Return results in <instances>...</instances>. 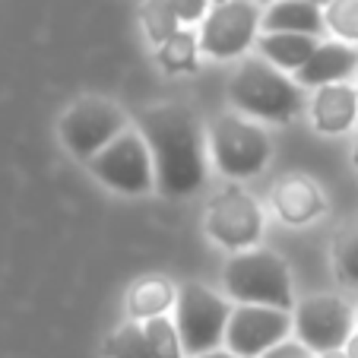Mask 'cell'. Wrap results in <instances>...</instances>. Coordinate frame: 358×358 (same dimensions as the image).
<instances>
[{"mask_svg":"<svg viewBox=\"0 0 358 358\" xmlns=\"http://www.w3.org/2000/svg\"><path fill=\"white\" fill-rule=\"evenodd\" d=\"M140 134L152 152L156 187L165 196H187L206 178V140L184 105H152L140 115Z\"/></svg>","mask_w":358,"mask_h":358,"instance_id":"obj_1","label":"cell"},{"mask_svg":"<svg viewBox=\"0 0 358 358\" xmlns=\"http://www.w3.org/2000/svg\"><path fill=\"white\" fill-rule=\"evenodd\" d=\"M229 95L244 115L270 124L295 121L304 108L301 86L292 83L282 70L273 67L264 57H250V61H244L238 67V73L231 76Z\"/></svg>","mask_w":358,"mask_h":358,"instance_id":"obj_2","label":"cell"},{"mask_svg":"<svg viewBox=\"0 0 358 358\" xmlns=\"http://www.w3.org/2000/svg\"><path fill=\"white\" fill-rule=\"evenodd\" d=\"M222 282L238 304H264V308H279V311L295 308L289 266L279 254L266 248H250L235 254L222 270Z\"/></svg>","mask_w":358,"mask_h":358,"instance_id":"obj_3","label":"cell"},{"mask_svg":"<svg viewBox=\"0 0 358 358\" xmlns=\"http://www.w3.org/2000/svg\"><path fill=\"white\" fill-rule=\"evenodd\" d=\"M178 317L175 327L181 333V343L187 358H200L206 352H216L219 343H225V330H229L231 308L222 295L200 282H184L178 289Z\"/></svg>","mask_w":358,"mask_h":358,"instance_id":"obj_4","label":"cell"},{"mask_svg":"<svg viewBox=\"0 0 358 358\" xmlns=\"http://www.w3.org/2000/svg\"><path fill=\"white\" fill-rule=\"evenodd\" d=\"M210 152L225 178L244 181L266 169L273 146L264 127H257L254 121L241 115H219L210 124Z\"/></svg>","mask_w":358,"mask_h":358,"instance_id":"obj_5","label":"cell"},{"mask_svg":"<svg viewBox=\"0 0 358 358\" xmlns=\"http://www.w3.org/2000/svg\"><path fill=\"white\" fill-rule=\"evenodd\" d=\"M124 130H127V115L111 99H99V95L80 99L61 117V140L70 156L80 162L99 156Z\"/></svg>","mask_w":358,"mask_h":358,"instance_id":"obj_6","label":"cell"},{"mask_svg":"<svg viewBox=\"0 0 358 358\" xmlns=\"http://www.w3.org/2000/svg\"><path fill=\"white\" fill-rule=\"evenodd\" d=\"M89 171L117 194H149L156 187V165L140 130H124L99 156L89 159Z\"/></svg>","mask_w":358,"mask_h":358,"instance_id":"obj_7","label":"cell"},{"mask_svg":"<svg viewBox=\"0 0 358 358\" xmlns=\"http://www.w3.org/2000/svg\"><path fill=\"white\" fill-rule=\"evenodd\" d=\"M260 10L254 0H222L213 3L200 29V48L216 61L241 57L254 41L260 29Z\"/></svg>","mask_w":358,"mask_h":358,"instance_id":"obj_8","label":"cell"},{"mask_svg":"<svg viewBox=\"0 0 358 358\" xmlns=\"http://www.w3.org/2000/svg\"><path fill=\"white\" fill-rule=\"evenodd\" d=\"M292 324H295L298 343H304L317 355H327V352L345 349L355 327V311L339 295H311L295 308Z\"/></svg>","mask_w":358,"mask_h":358,"instance_id":"obj_9","label":"cell"},{"mask_svg":"<svg viewBox=\"0 0 358 358\" xmlns=\"http://www.w3.org/2000/svg\"><path fill=\"white\" fill-rule=\"evenodd\" d=\"M203 225H206L213 241L222 244V248L250 250V248H257L260 235H264V213H260L257 200L250 194L229 187L210 200Z\"/></svg>","mask_w":358,"mask_h":358,"instance_id":"obj_10","label":"cell"},{"mask_svg":"<svg viewBox=\"0 0 358 358\" xmlns=\"http://www.w3.org/2000/svg\"><path fill=\"white\" fill-rule=\"evenodd\" d=\"M295 330L289 311L264 308V304H238L229 317L225 345L238 358H264L270 349L285 343V336Z\"/></svg>","mask_w":358,"mask_h":358,"instance_id":"obj_11","label":"cell"},{"mask_svg":"<svg viewBox=\"0 0 358 358\" xmlns=\"http://www.w3.org/2000/svg\"><path fill=\"white\" fill-rule=\"evenodd\" d=\"M311 121L327 136L352 130L358 121V89L349 86V83L320 86L311 101Z\"/></svg>","mask_w":358,"mask_h":358,"instance_id":"obj_12","label":"cell"},{"mask_svg":"<svg viewBox=\"0 0 358 358\" xmlns=\"http://www.w3.org/2000/svg\"><path fill=\"white\" fill-rule=\"evenodd\" d=\"M358 70V55L352 51L345 41H324L311 55V61L304 64L295 73L298 86H333V83H345V76H352Z\"/></svg>","mask_w":358,"mask_h":358,"instance_id":"obj_13","label":"cell"},{"mask_svg":"<svg viewBox=\"0 0 358 358\" xmlns=\"http://www.w3.org/2000/svg\"><path fill=\"white\" fill-rule=\"evenodd\" d=\"M273 206H276L279 219H285L289 225H308L327 210L317 184L298 175L279 181V187L273 190Z\"/></svg>","mask_w":358,"mask_h":358,"instance_id":"obj_14","label":"cell"},{"mask_svg":"<svg viewBox=\"0 0 358 358\" xmlns=\"http://www.w3.org/2000/svg\"><path fill=\"white\" fill-rule=\"evenodd\" d=\"M260 29L264 32H295V35H314L317 38L327 29V20H324V10L314 0H276L273 7H266Z\"/></svg>","mask_w":358,"mask_h":358,"instance_id":"obj_15","label":"cell"},{"mask_svg":"<svg viewBox=\"0 0 358 358\" xmlns=\"http://www.w3.org/2000/svg\"><path fill=\"white\" fill-rule=\"evenodd\" d=\"M260 57L270 61L273 67H279L285 73H298L304 64L311 61V55L320 48V41L314 35H295V32H264L257 35Z\"/></svg>","mask_w":358,"mask_h":358,"instance_id":"obj_16","label":"cell"},{"mask_svg":"<svg viewBox=\"0 0 358 358\" xmlns=\"http://www.w3.org/2000/svg\"><path fill=\"white\" fill-rule=\"evenodd\" d=\"M175 301H178V292L165 276L140 279V282H134V289H130V295H127L130 314H134V320H143V324L152 317H165V311H169Z\"/></svg>","mask_w":358,"mask_h":358,"instance_id":"obj_17","label":"cell"},{"mask_svg":"<svg viewBox=\"0 0 358 358\" xmlns=\"http://www.w3.org/2000/svg\"><path fill=\"white\" fill-rule=\"evenodd\" d=\"M200 51H203L200 35H194L190 29H181V32H175L162 48H159L156 57H159V67H162L165 73L178 76V73H194Z\"/></svg>","mask_w":358,"mask_h":358,"instance_id":"obj_18","label":"cell"},{"mask_svg":"<svg viewBox=\"0 0 358 358\" xmlns=\"http://www.w3.org/2000/svg\"><path fill=\"white\" fill-rule=\"evenodd\" d=\"M140 26L146 32L149 45L162 48L175 32H181V20L171 10L169 0H143L140 3Z\"/></svg>","mask_w":358,"mask_h":358,"instance_id":"obj_19","label":"cell"},{"mask_svg":"<svg viewBox=\"0 0 358 358\" xmlns=\"http://www.w3.org/2000/svg\"><path fill=\"white\" fill-rule=\"evenodd\" d=\"M105 352H108V358H152L146 330H143V324H136V320H124L108 336Z\"/></svg>","mask_w":358,"mask_h":358,"instance_id":"obj_20","label":"cell"},{"mask_svg":"<svg viewBox=\"0 0 358 358\" xmlns=\"http://www.w3.org/2000/svg\"><path fill=\"white\" fill-rule=\"evenodd\" d=\"M149 339V349H152V358H187L181 343V333H178L175 320L169 317H152L143 324Z\"/></svg>","mask_w":358,"mask_h":358,"instance_id":"obj_21","label":"cell"},{"mask_svg":"<svg viewBox=\"0 0 358 358\" xmlns=\"http://www.w3.org/2000/svg\"><path fill=\"white\" fill-rule=\"evenodd\" d=\"M324 20L327 29L343 41H358V0H330Z\"/></svg>","mask_w":358,"mask_h":358,"instance_id":"obj_22","label":"cell"},{"mask_svg":"<svg viewBox=\"0 0 358 358\" xmlns=\"http://www.w3.org/2000/svg\"><path fill=\"white\" fill-rule=\"evenodd\" d=\"M336 273L345 285L358 289V222L349 225L336 241Z\"/></svg>","mask_w":358,"mask_h":358,"instance_id":"obj_23","label":"cell"},{"mask_svg":"<svg viewBox=\"0 0 358 358\" xmlns=\"http://www.w3.org/2000/svg\"><path fill=\"white\" fill-rule=\"evenodd\" d=\"M181 22H203L210 13V0H169Z\"/></svg>","mask_w":358,"mask_h":358,"instance_id":"obj_24","label":"cell"},{"mask_svg":"<svg viewBox=\"0 0 358 358\" xmlns=\"http://www.w3.org/2000/svg\"><path fill=\"white\" fill-rule=\"evenodd\" d=\"M264 358H311V349H308V345L304 343H289V339H285V343H279L276 349H270L266 352Z\"/></svg>","mask_w":358,"mask_h":358,"instance_id":"obj_25","label":"cell"},{"mask_svg":"<svg viewBox=\"0 0 358 358\" xmlns=\"http://www.w3.org/2000/svg\"><path fill=\"white\" fill-rule=\"evenodd\" d=\"M343 352H345L349 358H358V330L349 336V343H345V349H343Z\"/></svg>","mask_w":358,"mask_h":358,"instance_id":"obj_26","label":"cell"},{"mask_svg":"<svg viewBox=\"0 0 358 358\" xmlns=\"http://www.w3.org/2000/svg\"><path fill=\"white\" fill-rule=\"evenodd\" d=\"M200 358H238V355H231L229 349H216V352H206V355H200Z\"/></svg>","mask_w":358,"mask_h":358,"instance_id":"obj_27","label":"cell"},{"mask_svg":"<svg viewBox=\"0 0 358 358\" xmlns=\"http://www.w3.org/2000/svg\"><path fill=\"white\" fill-rule=\"evenodd\" d=\"M320 358H349V355H345V352L339 349V352H327V355H320Z\"/></svg>","mask_w":358,"mask_h":358,"instance_id":"obj_28","label":"cell"},{"mask_svg":"<svg viewBox=\"0 0 358 358\" xmlns=\"http://www.w3.org/2000/svg\"><path fill=\"white\" fill-rule=\"evenodd\" d=\"M352 162H355V171H358V136H355V152H352Z\"/></svg>","mask_w":358,"mask_h":358,"instance_id":"obj_29","label":"cell"},{"mask_svg":"<svg viewBox=\"0 0 358 358\" xmlns=\"http://www.w3.org/2000/svg\"><path fill=\"white\" fill-rule=\"evenodd\" d=\"M254 3H266V7H273V3H276V0H254Z\"/></svg>","mask_w":358,"mask_h":358,"instance_id":"obj_30","label":"cell"},{"mask_svg":"<svg viewBox=\"0 0 358 358\" xmlns=\"http://www.w3.org/2000/svg\"><path fill=\"white\" fill-rule=\"evenodd\" d=\"M355 324H358V308H355Z\"/></svg>","mask_w":358,"mask_h":358,"instance_id":"obj_31","label":"cell"},{"mask_svg":"<svg viewBox=\"0 0 358 358\" xmlns=\"http://www.w3.org/2000/svg\"><path fill=\"white\" fill-rule=\"evenodd\" d=\"M210 3H222V0H210Z\"/></svg>","mask_w":358,"mask_h":358,"instance_id":"obj_32","label":"cell"}]
</instances>
